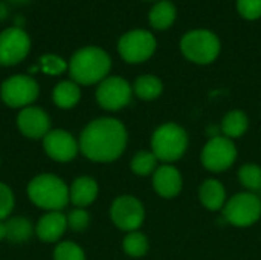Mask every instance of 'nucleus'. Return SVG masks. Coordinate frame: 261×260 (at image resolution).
<instances>
[{
	"instance_id": "f257e3e1",
	"label": "nucleus",
	"mask_w": 261,
	"mask_h": 260,
	"mask_svg": "<svg viewBox=\"0 0 261 260\" xmlns=\"http://www.w3.org/2000/svg\"><path fill=\"white\" fill-rule=\"evenodd\" d=\"M125 126L110 116L90 121L81 132L78 144L80 152L93 162H113L127 147Z\"/></svg>"
},
{
	"instance_id": "f03ea898",
	"label": "nucleus",
	"mask_w": 261,
	"mask_h": 260,
	"mask_svg": "<svg viewBox=\"0 0 261 260\" xmlns=\"http://www.w3.org/2000/svg\"><path fill=\"white\" fill-rule=\"evenodd\" d=\"M112 69L110 55L98 46H86L78 49L69 61V74L72 81L83 86L99 84L109 77Z\"/></svg>"
},
{
	"instance_id": "7ed1b4c3",
	"label": "nucleus",
	"mask_w": 261,
	"mask_h": 260,
	"mask_svg": "<svg viewBox=\"0 0 261 260\" xmlns=\"http://www.w3.org/2000/svg\"><path fill=\"white\" fill-rule=\"evenodd\" d=\"M28 198L46 211H61L70 202L69 185L52 173H41L28 184Z\"/></svg>"
},
{
	"instance_id": "20e7f679",
	"label": "nucleus",
	"mask_w": 261,
	"mask_h": 260,
	"mask_svg": "<svg viewBox=\"0 0 261 260\" xmlns=\"http://www.w3.org/2000/svg\"><path fill=\"white\" fill-rule=\"evenodd\" d=\"M188 149V133L176 123L161 124L151 136V152L164 164L179 161Z\"/></svg>"
},
{
	"instance_id": "39448f33",
	"label": "nucleus",
	"mask_w": 261,
	"mask_h": 260,
	"mask_svg": "<svg viewBox=\"0 0 261 260\" xmlns=\"http://www.w3.org/2000/svg\"><path fill=\"white\" fill-rule=\"evenodd\" d=\"M220 40L210 29L188 31L180 40L184 57L196 64H210L220 54Z\"/></svg>"
},
{
	"instance_id": "423d86ee",
	"label": "nucleus",
	"mask_w": 261,
	"mask_h": 260,
	"mask_svg": "<svg viewBox=\"0 0 261 260\" xmlns=\"http://www.w3.org/2000/svg\"><path fill=\"white\" fill-rule=\"evenodd\" d=\"M223 216L226 222L234 227H251L261 218V199L255 193H237L226 201Z\"/></svg>"
},
{
	"instance_id": "0eeeda50",
	"label": "nucleus",
	"mask_w": 261,
	"mask_h": 260,
	"mask_svg": "<svg viewBox=\"0 0 261 260\" xmlns=\"http://www.w3.org/2000/svg\"><path fill=\"white\" fill-rule=\"evenodd\" d=\"M156 37L147 29H133L125 32L118 41V52L130 64L144 63L156 51Z\"/></svg>"
},
{
	"instance_id": "6e6552de",
	"label": "nucleus",
	"mask_w": 261,
	"mask_h": 260,
	"mask_svg": "<svg viewBox=\"0 0 261 260\" xmlns=\"http://www.w3.org/2000/svg\"><path fill=\"white\" fill-rule=\"evenodd\" d=\"M40 87L38 83L31 75H12L2 83L0 97L2 101L14 109H24L32 106L38 98Z\"/></svg>"
},
{
	"instance_id": "1a4fd4ad",
	"label": "nucleus",
	"mask_w": 261,
	"mask_h": 260,
	"mask_svg": "<svg viewBox=\"0 0 261 260\" xmlns=\"http://www.w3.org/2000/svg\"><path fill=\"white\" fill-rule=\"evenodd\" d=\"M237 159V149L232 139L219 135L210 138L202 150V164L213 173L228 170Z\"/></svg>"
},
{
	"instance_id": "9d476101",
	"label": "nucleus",
	"mask_w": 261,
	"mask_h": 260,
	"mask_svg": "<svg viewBox=\"0 0 261 260\" xmlns=\"http://www.w3.org/2000/svg\"><path fill=\"white\" fill-rule=\"evenodd\" d=\"M110 218L112 222L122 231H138L139 227L144 224L145 219V210L142 202L132 196V195H122L118 196L110 207Z\"/></svg>"
},
{
	"instance_id": "9b49d317",
	"label": "nucleus",
	"mask_w": 261,
	"mask_h": 260,
	"mask_svg": "<svg viewBox=\"0 0 261 260\" xmlns=\"http://www.w3.org/2000/svg\"><path fill=\"white\" fill-rule=\"evenodd\" d=\"M133 86L122 77H107L96 87V101L104 110L116 112L130 104Z\"/></svg>"
},
{
	"instance_id": "f8f14e48",
	"label": "nucleus",
	"mask_w": 261,
	"mask_h": 260,
	"mask_svg": "<svg viewBox=\"0 0 261 260\" xmlns=\"http://www.w3.org/2000/svg\"><path fill=\"white\" fill-rule=\"evenodd\" d=\"M31 51L29 35L18 26L0 32V66H15L21 63Z\"/></svg>"
},
{
	"instance_id": "ddd939ff",
	"label": "nucleus",
	"mask_w": 261,
	"mask_h": 260,
	"mask_svg": "<svg viewBox=\"0 0 261 260\" xmlns=\"http://www.w3.org/2000/svg\"><path fill=\"white\" fill-rule=\"evenodd\" d=\"M43 149L46 155L54 161L69 162L78 155L80 144L67 130L55 129V130H49L47 135L43 138Z\"/></svg>"
},
{
	"instance_id": "4468645a",
	"label": "nucleus",
	"mask_w": 261,
	"mask_h": 260,
	"mask_svg": "<svg viewBox=\"0 0 261 260\" xmlns=\"http://www.w3.org/2000/svg\"><path fill=\"white\" fill-rule=\"evenodd\" d=\"M17 127L29 139H43L50 130V118L41 107L28 106L18 112Z\"/></svg>"
},
{
	"instance_id": "2eb2a0df",
	"label": "nucleus",
	"mask_w": 261,
	"mask_h": 260,
	"mask_svg": "<svg viewBox=\"0 0 261 260\" xmlns=\"http://www.w3.org/2000/svg\"><path fill=\"white\" fill-rule=\"evenodd\" d=\"M182 185V175L173 164H162L153 173V188L161 198H176L180 193Z\"/></svg>"
},
{
	"instance_id": "dca6fc26",
	"label": "nucleus",
	"mask_w": 261,
	"mask_h": 260,
	"mask_svg": "<svg viewBox=\"0 0 261 260\" xmlns=\"http://www.w3.org/2000/svg\"><path fill=\"white\" fill-rule=\"evenodd\" d=\"M67 228V216L63 211H46L37 222L35 234L43 242H57Z\"/></svg>"
},
{
	"instance_id": "f3484780",
	"label": "nucleus",
	"mask_w": 261,
	"mask_h": 260,
	"mask_svg": "<svg viewBox=\"0 0 261 260\" xmlns=\"http://www.w3.org/2000/svg\"><path fill=\"white\" fill-rule=\"evenodd\" d=\"M98 182L90 176H80L76 178L72 185L69 187V198L70 202L76 208H86L95 202L98 198Z\"/></svg>"
},
{
	"instance_id": "a211bd4d",
	"label": "nucleus",
	"mask_w": 261,
	"mask_h": 260,
	"mask_svg": "<svg viewBox=\"0 0 261 260\" xmlns=\"http://www.w3.org/2000/svg\"><path fill=\"white\" fill-rule=\"evenodd\" d=\"M199 199L202 205L211 211L223 210L228 198L223 184L219 179H206L199 188Z\"/></svg>"
},
{
	"instance_id": "6ab92c4d",
	"label": "nucleus",
	"mask_w": 261,
	"mask_h": 260,
	"mask_svg": "<svg viewBox=\"0 0 261 260\" xmlns=\"http://www.w3.org/2000/svg\"><path fill=\"white\" fill-rule=\"evenodd\" d=\"M81 98V89L80 84H76L72 80L60 81L54 90H52V100L57 107L60 109H72L78 104Z\"/></svg>"
},
{
	"instance_id": "aec40b11",
	"label": "nucleus",
	"mask_w": 261,
	"mask_h": 260,
	"mask_svg": "<svg viewBox=\"0 0 261 260\" xmlns=\"http://www.w3.org/2000/svg\"><path fill=\"white\" fill-rule=\"evenodd\" d=\"M176 15H177V11H176V6L173 2L159 0L148 12V21H150L151 28H154L158 31H165L174 23Z\"/></svg>"
},
{
	"instance_id": "412c9836",
	"label": "nucleus",
	"mask_w": 261,
	"mask_h": 260,
	"mask_svg": "<svg viewBox=\"0 0 261 260\" xmlns=\"http://www.w3.org/2000/svg\"><path fill=\"white\" fill-rule=\"evenodd\" d=\"M248 127H249L248 115L243 110L234 109V110H229L223 116L220 130L223 132V136H226L229 139H236V138L243 136L246 133Z\"/></svg>"
},
{
	"instance_id": "4be33fe9",
	"label": "nucleus",
	"mask_w": 261,
	"mask_h": 260,
	"mask_svg": "<svg viewBox=\"0 0 261 260\" xmlns=\"http://www.w3.org/2000/svg\"><path fill=\"white\" fill-rule=\"evenodd\" d=\"M164 90V84L161 78L156 75H141L136 78L133 84V93L144 101H153L158 97H161Z\"/></svg>"
},
{
	"instance_id": "5701e85b",
	"label": "nucleus",
	"mask_w": 261,
	"mask_h": 260,
	"mask_svg": "<svg viewBox=\"0 0 261 260\" xmlns=\"http://www.w3.org/2000/svg\"><path fill=\"white\" fill-rule=\"evenodd\" d=\"M5 224H6V239L9 242L21 244V242L29 241L31 236L34 234V227L31 221L26 218L15 216V218L5 221Z\"/></svg>"
},
{
	"instance_id": "b1692460",
	"label": "nucleus",
	"mask_w": 261,
	"mask_h": 260,
	"mask_svg": "<svg viewBox=\"0 0 261 260\" xmlns=\"http://www.w3.org/2000/svg\"><path fill=\"white\" fill-rule=\"evenodd\" d=\"M158 162L159 161L151 150H141L133 156L130 162V169L138 176H150L156 172Z\"/></svg>"
},
{
	"instance_id": "393cba45",
	"label": "nucleus",
	"mask_w": 261,
	"mask_h": 260,
	"mask_svg": "<svg viewBox=\"0 0 261 260\" xmlns=\"http://www.w3.org/2000/svg\"><path fill=\"white\" fill-rule=\"evenodd\" d=\"M122 250L130 257H142L148 251V239L141 231H130L122 241Z\"/></svg>"
},
{
	"instance_id": "a878e982",
	"label": "nucleus",
	"mask_w": 261,
	"mask_h": 260,
	"mask_svg": "<svg viewBox=\"0 0 261 260\" xmlns=\"http://www.w3.org/2000/svg\"><path fill=\"white\" fill-rule=\"evenodd\" d=\"M239 179L249 193L261 192V167L257 164H245L239 170Z\"/></svg>"
},
{
	"instance_id": "bb28decb",
	"label": "nucleus",
	"mask_w": 261,
	"mask_h": 260,
	"mask_svg": "<svg viewBox=\"0 0 261 260\" xmlns=\"http://www.w3.org/2000/svg\"><path fill=\"white\" fill-rule=\"evenodd\" d=\"M54 260H86V254L78 244L66 241L55 247Z\"/></svg>"
},
{
	"instance_id": "cd10ccee",
	"label": "nucleus",
	"mask_w": 261,
	"mask_h": 260,
	"mask_svg": "<svg viewBox=\"0 0 261 260\" xmlns=\"http://www.w3.org/2000/svg\"><path fill=\"white\" fill-rule=\"evenodd\" d=\"M40 69L44 74L49 75H60L63 74L66 69H69V63H66L63 58H60L58 55L54 54H46L40 58Z\"/></svg>"
},
{
	"instance_id": "c85d7f7f",
	"label": "nucleus",
	"mask_w": 261,
	"mask_h": 260,
	"mask_svg": "<svg viewBox=\"0 0 261 260\" xmlns=\"http://www.w3.org/2000/svg\"><path fill=\"white\" fill-rule=\"evenodd\" d=\"M67 216V227L73 231H84L90 224V215L84 208H75Z\"/></svg>"
},
{
	"instance_id": "c756f323",
	"label": "nucleus",
	"mask_w": 261,
	"mask_h": 260,
	"mask_svg": "<svg viewBox=\"0 0 261 260\" xmlns=\"http://www.w3.org/2000/svg\"><path fill=\"white\" fill-rule=\"evenodd\" d=\"M14 193L9 185L5 182H0V221H6L14 208Z\"/></svg>"
},
{
	"instance_id": "7c9ffc66",
	"label": "nucleus",
	"mask_w": 261,
	"mask_h": 260,
	"mask_svg": "<svg viewBox=\"0 0 261 260\" xmlns=\"http://www.w3.org/2000/svg\"><path fill=\"white\" fill-rule=\"evenodd\" d=\"M237 11L246 20H257L261 17V0H237Z\"/></svg>"
},
{
	"instance_id": "2f4dec72",
	"label": "nucleus",
	"mask_w": 261,
	"mask_h": 260,
	"mask_svg": "<svg viewBox=\"0 0 261 260\" xmlns=\"http://www.w3.org/2000/svg\"><path fill=\"white\" fill-rule=\"evenodd\" d=\"M8 14H9V11H8V8H6V5L0 2V21H3V20L8 17Z\"/></svg>"
},
{
	"instance_id": "473e14b6",
	"label": "nucleus",
	"mask_w": 261,
	"mask_h": 260,
	"mask_svg": "<svg viewBox=\"0 0 261 260\" xmlns=\"http://www.w3.org/2000/svg\"><path fill=\"white\" fill-rule=\"evenodd\" d=\"M6 239V224L5 221H0V241Z\"/></svg>"
},
{
	"instance_id": "72a5a7b5",
	"label": "nucleus",
	"mask_w": 261,
	"mask_h": 260,
	"mask_svg": "<svg viewBox=\"0 0 261 260\" xmlns=\"http://www.w3.org/2000/svg\"><path fill=\"white\" fill-rule=\"evenodd\" d=\"M11 2H14V3H26L28 0H11Z\"/></svg>"
}]
</instances>
